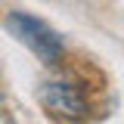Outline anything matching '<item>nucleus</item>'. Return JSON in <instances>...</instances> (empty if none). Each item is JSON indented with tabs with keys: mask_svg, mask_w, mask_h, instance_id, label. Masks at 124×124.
<instances>
[{
	"mask_svg": "<svg viewBox=\"0 0 124 124\" xmlns=\"http://www.w3.org/2000/svg\"><path fill=\"white\" fill-rule=\"evenodd\" d=\"M0 124H16V121H13V118H6V115L0 112Z\"/></svg>",
	"mask_w": 124,
	"mask_h": 124,
	"instance_id": "4",
	"label": "nucleus"
},
{
	"mask_svg": "<svg viewBox=\"0 0 124 124\" xmlns=\"http://www.w3.org/2000/svg\"><path fill=\"white\" fill-rule=\"evenodd\" d=\"M34 53H37V59H44L46 65H56L62 56V40H59V34H53V31L46 28L40 37H37V44L31 46Z\"/></svg>",
	"mask_w": 124,
	"mask_h": 124,
	"instance_id": "3",
	"label": "nucleus"
},
{
	"mask_svg": "<svg viewBox=\"0 0 124 124\" xmlns=\"http://www.w3.org/2000/svg\"><path fill=\"white\" fill-rule=\"evenodd\" d=\"M37 99L46 112H53L56 118H65V121H81L87 118V99L84 93L71 87V84H44L37 90Z\"/></svg>",
	"mask_w": 124,
	"mask_h": 124,
	"instance_id": "1",
	"label": "nucleus"
},
{
	"mask_svg": "<svg viewBox=\"0 0 124 124\" xmlns=\"http://www.w3.org/2000/svg\"><path fill=\"white\" fill-rule=\"evenodd\" d=\"M3 25H6V31H9L13 37H19L25 46H34V44H37V37L46 31V25L40 22V19L25 16V13H9Z\"/></svg>",
	"mask_w": 124,
	"mask_h": 124,
	"instance_id": "2",
	"label": "nucleus"
}]
</instances>
